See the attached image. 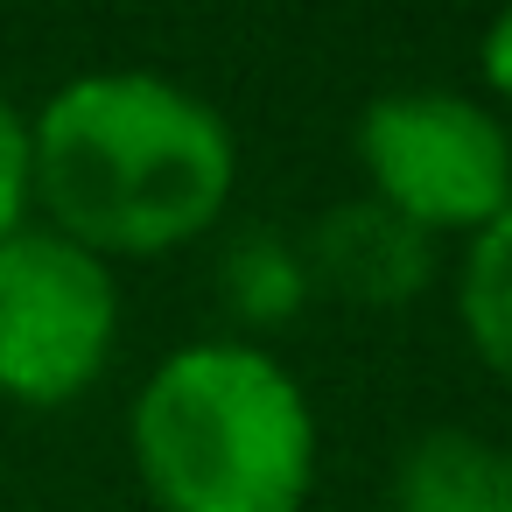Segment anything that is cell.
I'll return each instance as SVG.
<instances>
[{
	"label": "cell",
	"instance_id": "cell-1",
	"mask_svg": "<svg viewBox=\"0 0 512 512\" xmlns=\"http://www.w3.org/2000/svg\"><path fill=\"white\" fill-rule=\"evenodd\" d=\"M232 183L239 148L225 113L155 71L71 78L29 127V197L99 260H141L211 232Z\"/></svg>",
	"mask_w": 512,
	"mask_h": 512
},
{
	"label": "cell",
	"instance_id": "cell-2",
	"mask_svg": "<svg viewBox=\"0 0 512 512\" xmlns=\"http://www.w3.org/2000/svg\"><path fill=\"white\" fill-rule=\"evenodd\" d=\"M134 463L162 512H302L316 421L260 344H183L134 400Z\"/></svg>",
	"mask_w": 512,
	"mask_h": 512
},
{
	"label": "cell",
	"instance_id": "cell-3",
	"mask_svg": "<svg viewBox=\"0 0 512 512\" xmlns=\"http://www.w3.org/2000/svg\"><path fill=\"white\" fill-rule=\"evenodd\" d=\"M358 162L372 176V197L407 225H421L428 239L484 232L512 204L505 127L477 99H456L435 85L379 92L358 113Z\"/></svg>",
	"mask_w": 512,
	"mask_h": 512
},
{
	"label": "cell",
	"instance_id": "cell-4",
	"mask_svg": "<svg viewBox=\"0 0 512 512\" xmlns=\"http://www.w3.org/2000/svg\"><path fill=\"white\" fill-rule=\"evenodd\" d=\"M120 330L113 267L64 232H8L0 239V400L64 407L78 400Z\"/></svg>",
	"mask_w": 512,
	"mask_h": 512
},
{
	"label": "cell",
	"instance_id": "cell-5",
	"mask_svg": "<svg viewBox=\"0 0 512 512\" xmlns=\"http://www.w3.org/2000/svg\"><path fill=\"white\" fill-rule=\"evenodd\" d=\"M302 267H309V288H323L337 302L393 309L435 281V239L421 225H407L400 211H386L379 197H351L309 225Z\"/></svg>",
	"mask_w": 512,
	"mask_h": 512
},
{
	"label": "cell",
	"instance_id": "cell-6",
	"mask_svg": "<svg viewBox=\"0 0 512 512\" xmlns=\"http://www.w3.org/2000/svg\"><path fill=\"white\" fill-rule=\"evenodd\" d=\"M393 512H512V456L470 428H421L400 449Z\"/></svg>",
	"mask_w": 512,
	"mask_h": 512
},
{
	"label": "cell",
	"instance_id": "cell-7",
	"mask_svg": "<svg viewBox=\"0 0 512 512\" xmlns=\"http://www.w3.org/2000/svg\"><path fill=\"white\" fill-rule=\"evenodd\" d=\"M456 309H463V330L477 344V358L512 379V204L470 232V253H463V281H456Z\"/></svg>",
	"mask_w": 512,
	"mask_h": 512
},
{
	"label": "cell",
	"instance_id": "cell-8",
	"mask_svg": "<svg viewBox=\"0 0 512 512\" xmlns=\"http://www.w3.org/2000/svg\"><path fill=\"white\" fill-rule=\"evenodd\" d=\"M218 295L239 323H288L309 302V267L302 246L274 239V232H246L225 260H218Z\"/></svg>",
	"mask_w": 512,
	"mask_h": 512
},
{
	"label": "cell",
	"instance_id": "cell-9",
	"mask_svg": "<svg viewBox=\"0 0 512 512\" xmlns=\"http://www.w3.org/2000/svg\"><path fill=\"white\" fill-rule=\"evenodd\" d=\"M29 211V120L0 99V239L22 232Z\"/></svg>",
	"mask_w": 512,
	"mask_h": 512
},
{
	"label": "cell",
	"instance_id": "cell-10",
	"mask_svg": "<svg viewBox=\"0 0 512 512\" xmlns=\"http://www.w3.org/2000/svg\"><path fill=\"white\" fill-rule=\"evenodd\" d=\"M484 85L498 92V99H512V0H505V8H498V22L484 29Z\"/></svg>",
	"mask_w": 512,
	"mask_h": 512
}]
</instances>
